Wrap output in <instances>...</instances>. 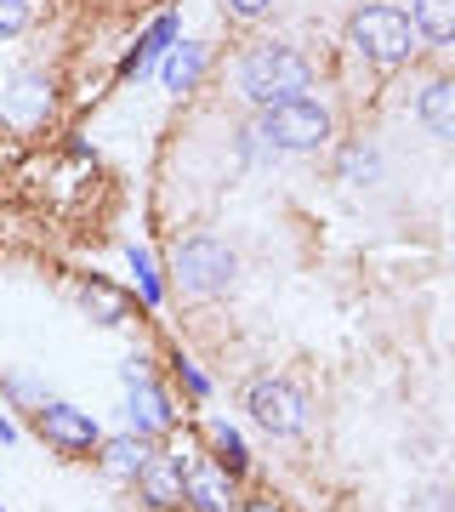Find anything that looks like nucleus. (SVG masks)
<instances>
[{
  "instance_id": "obj_1",
  "label": "nucleus",
  "mask_w": 455,
  "mask_h": 512,
  "mask_svg": "<svg viewBox=\"0 0 455 512\" xmlns=\"http://www.w3.org/2000/svg\"><path fill=\"white\" fill-rule=\"evenodd\" d=\"M239 97L268 109V103H285V97H308L313 92V63L285 40H256L245 46V57L234 63Z\"/></svg>"
},
{
  "instance_id": "obj_2",
  "label": "nucleus",
  "mask_w": 455,
  "mask_h": 512,
  "mask_svg": "<svg viewBox=\"0 0 455 512\" xmlns=\"http://www.w3.org/2000/svg\"><path fill=\"white\" fill-rule=\"evenodd\" d=\"M347 46L370 63V69H399L416 52V29H410V12L393 6V0H364L359 12L347 18Z\"/></svg>"
},
{
  "instance_id": "obj_3",
  "label": "nucleus",
  "mask_w": 455,
  "mask_h": 512,
  "mask_svg": "<svg viewBox=\"0 0 455 512\" xmlns=\"http://www.w3.org/2000/svg\"><path fill=\"white\" fill-rule=\"evenodd\" d=\"M256 137L273 154H319L336 137V120H330V109L319 97H285V103L256 109Z\"/></svg>"
},
{
  "instance_id": "obj_4",
  "label": "nucleus",
  "mask_w": 455,
  "mask_h": 512,
  "mask_svg": "<svg viewBox=\"0 0 455 512\" xmlns=\"http://www.w3.org/2000/svg\"><path fill=\"white\" fill-rule=\"evenodd\" d=\"M171 279H177L182 296H194V302H205V296H222L234 291L239 279V256L222 245L217 234H188L171 251Z\"/></svg>"
},
{
  "instance_id": "obj_5",
  "label": "nucleus",
  "mask_w": 455,
  "mask_h": 512,
  "mask_svg": "<svg viewBox=\"0 0 455 512\" xmlns=\"http://www.w3.org/2000/svg\"><path fill=\"white\" fill-rule=\"evenodd\" d=\"M245 410L262 433L273 439H296V433H308V399H302V387L285 382V376H256L251 393H245Z\"/></svg>"
},
{
  "instance_id": "obj_6",
  "label": "nucleus",
  "mask_w": 455,
  "mask_h": 512,
  "mask_svg": "<svg viewBox=\"0 0 455 512\" xmlns=\"http://www.w3.org/2000/svg\"><path fill=\"white\" fill-rule=\"evenodd\" d=\"M35 433L52 444L57 456H91V450L103 444L97 416H91V410H74V404H63V399L35 404Z\"/></svg>"
},
{
  "instance_id": "obj_7",
  "label": "nucleus",
  "mask_w": 455,
  "mask_h": 512,
  "mask_svg": "<svg viewBox=\"0 0 455 512\" xmlns=\"http://www.w3.org/2000/svg\"><path fill=\"white\" fill-rule=\"evenodd\" d=\"M143 365L148 359H131L126 365V427L143 433V439H160V433L177 427V410H171V399L154 387V376H148Z\"/></svg>"
},
{
  "instance_id": "obj_8",
  "label": "nucleus",
  "mask_w": 455,
  "mask_h": 512,
  "mask_svg": "<svg viewBox=\"0 0 455 512\" xmlns=\"http://www.w3.org/2000/svg\"><path fill=\"white\" fill-rule=\"evenodd\" d=\"M131 484H137V495L148 501V512L188 507V490H182V456H171V450H154V456L143 461V473L131 478Z\"/></svg>"
},
{
  "instance_id": "obj_9",
  "label": "nucleus",
  "mask_w": 455,
  "mask_h": 512,
  "mask_svg": "<svg viewBox=\"0 0 455 512\" xmlns=\"http://www.w3.org/2000/svg\"><path fill=\"white\" fill-rule=\"evenodd\" d=\"M182 490H188V507L194 512H228L234 507V478L222 473L217 461L182 456Z\"/></svg>"
},
{
  "instance_id": "obj_10",
  "label": "nucleus",
  "mask_w": 455,
  "mask_h": 512,
  "mask_svg": "<svg viewBox=\"0 0 455 512\" xmlns=\"http://www.w3.org/2000/svg\"><path fill=\"white\" fill-rule=\"evenodd\" d=\"M6 120H18V126H35V120H46L52 114V80L46 74H35V69H23V74H12V86H6Z\"/></svg>"
},
{
  "instance_id": "obj_11",
  "label": "nucleus",
  "mask_w": 455,
  "mask_h": 512,
  "mask_svg": "<svg viewBox=\"0 0 455 512\" xmlns=\"http://www.w3.org/2000/svg\"><path fill=\"white\" fill-rule=\"evenodd\" d=\"M416 114H421V126L433 131L438 143H455V74L427 80V92L416 97Z\"/></svg>"
},
{
  "instance_id": "obj_12",
  "label": "nucleus",
  "mask_w": 455,
  "mask_h": 512,
  "mask_svg": "<svg viewBox=\"0 0 455 512\" xmlns=\"http://www.w3.org/2000/svg\"><path fill=\"white\" fill-rule=\"evenodd\" d=\"M177 40H182V23L171 18V12H165V18H154V29H148V35H143V40H137V46L126 52L120 74H126V80H143V74L154 69V63H160V57L171 52V46H177Z\"/></svg>"
},
{
  "instance_id": "obj_13",
  "label": "nucleus",
  "mask_w": 455,
  "mask_h": 512,
  "mask_svg": "<svg viewBox=\"0 0 455 512\" xmlns=\"http://www.w3.org/2000/svg\"><path fill=\"white\" fill-rule=\"evenodd\" d=\"M97 450H103V473L120 478V484H131V478L143 473V461L154 456V439H143V433H131L126 427L120 439H103Z\"/></svg>"
},
{
  "instance_id": "obj_14",
  "label": "nucleus",
  "mask_w": 455,
  "mask_h": 512,
  "mask_svg": "<svg viewBox=\"0 0 455 512\" xmlns=\"http://www.w3.org/2000/svg\"><path fill=\"white\" fill-rule=\"evenodd\" d=\"M200 74H205V46H194V40H177L171 52L160 57V80H165V92H194L200 86Z\"/></svg>"
},
{
  "instance_id": "obj_15",
  "label": "nucleus",
  "mask_w": 455,
  "mask_h": 512,
  "mask_svg": "<svg viewBox=\"0 0 455 512\" xmlns=\"http://www.w3.org/2000/svg\"><path fill=\"white\" fill-rule=\"evenodd\" d=\"M410 29L416 40L455 46V0H410Z\"/></svg>"
},
{
  "instance_id": "obj_16",
  "label": "nucleus",
  "mask_w": 455,
  "mask_h": 512,
  "mask_svg": "<svg viewBox=\"0 0 455 512\" xmlns=\"http://www.w3.org/2000/svg\"><path fill=\"white\" fill-rule=\"evenodd\" d=\"M211 450H217L211 461H217V467H222L228 478H239L245 467H251V450H245V439H239L228 421H217V427H211Z\"/></svg>"
},
{
  "instance_id": "obj_17",
  "label": "nucleus",
  "mask_w": 455,
  "mask_h": 512,
  "mask_svg": "<svg viewBox=\"0 0 455 512\" xmlns=\"http://www.w3.org/2000/svg\"><path fill=\"white\" fill-rule=\"evenodd\" d=\"M80 302H86V313H97V325H126V296L109 291L103 279H91L86 291H80Z\"/></svg>"
},
{
  "instance_id": "obj_18",
  "label": "nucleus",
  "mask_w": 455,
  "mask_h": 512,
  "mask_svg": "<svg viewBox=\"0 0 455 512\" xmlns=\"http://www.w3.org/2000/svg\"><path fill=\"white\" fill-rule=\"evenodd\" d=\"M126 262H131V274H137L143 302H148V308H160V302H165V279H160V268H154V256H148L143 245H126Z\"/></svg>"
},
{
  "instance_id": "obj_19",
  "label": "nucleus",
  "mask_w": 455,
  "mask_h": 512,
  "mask_svg": "<svg viewBox=\"0 0 455 512\" xmlns=\"http://www.w3.org/2000/svg\"><path fill=\"white\" fill-rule=\"evenodd\" d=\"M382 177V154L370 143H353L342 148V183H376Z\"/></svg>"
},
{
  "instance_id": "obj_20",
  "label": "nucleus",
  "mask_w": 455,
  "mask_h": 512,
  "mask_svg": "<svg viewBox=\"0 0 455 512\" xmlns=\"http://www.w3.org/2000/svg\"><path fill=\"white\" fill-rule=\"evenodd\" d=\"M35 23V0H0V40L23 35Z\"/></svg>"
},
{
  "instance_id": "obj_21",
  "label": "nucleus",
  "mask_w": 455,
  "mask_h": 512,
  "mask_svg": "<svg viewBox=\"0 0 455 512\" xmlns=\"http://www.w3.org/2000/svg\"><path fill=\"white\" fill-rule=\"evenodd\" d=\"M222 6H228L234 18H245V23H256V18H268L273 12V0H222Z\"/></svg>"
},
{
  "instance_id": "obj_22",
  "label": "nucleus",
  "mask_w": 455,
  "mask_h": 512,
  "mask_svg": "<svg viewBox=\"0 0 455 512\" xmlns=\"http://www.w3.org/2000/svg\"><path fill=\"white\" fill-rule=\"evenodd\" d=\"M177 376H182V382H188V387H194L200 399H205V393H211V376H205L200 365H188V359H177Z\"/></svg>"
},
{
  "instance_id": "obj_23",
  "label": "nucleus",
  "mask_w": 455,
  "mask_h": 512,
  "mask_svg": "<svg viewBox=\"0 0 455 512\" xmlns=\"http://www.w3.org/2000/svg\"><path fill=\"white\" fill-rule=\"evenodd\" d=\"M6 387H12V399H29V404H46V393H40V387H35V382H29V376H12V382H6Z\"/></svg>"
},
{
  "instance_id": "obj_24",
  "label": "nucleus",
  "mask_w": 455,
  "mask_h": 512,
  "mask_svg": "<svg viewBox=\"0 0 455 512\" xmlns=\"http://www.w3.org/2000/svg\"><path fill=\"white\" fill-rule=\"evenodd\" d=\"M234 512H285V507H279V501H268V495H256V501H239Z\"/></svg>"
},
{
  "instance_id": "obj_25",
  "label": "nucleus",
  "mask_w": 455,
  "mask_h": 512,
  "mask_svg": "<svg viewBox=\"0 0 455 512\" xmlns=\"http://www.w3.org/2000/svg\"><path fill=\"white\" fill-rule=\"evenodd\" d=\"M0 444H18V427H12V416L0 410Z\"/></svg>"
},
{
  "instance_id": "obj_26",
  "label": "nucleus",
  "mask_w": 455,
  "mask_h": 512,
  "mask_svg": "<svg viewBox=\"0 0 455 512\" xmlns=\"http://www.w3.org/2000/svg\"><path fill=\"white\" fill-rule=\"evenodd\" d=\"M450 512H455V490H450Z\"/></svg>"
},
{
  "instance_id": "obj_27",
  "label": "nucleus",
  "mask_w": 455,
  "mask_h": 512,
  "mask_svg": "<svg viewBox=\"0 0 455 512\" xmlns=\"http://www.w3.org/2000/svg\"><path fill=\"white\" fill-rule=\"evenodd\" d=\"M0 512H6V507H0Z\"/></svg>"
}]
</instances>
